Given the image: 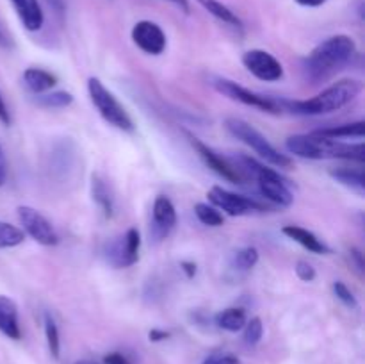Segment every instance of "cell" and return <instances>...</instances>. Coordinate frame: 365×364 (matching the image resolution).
Returning <instances> with one entry per match:
<instances>
[{
    "label": "cell",
    "mask_w": 365,
    "mask_h": 364,
    "mask_svg": "<svg viewBox=\"0 0 365 364\" xmlns=\"http://www.w3.org/2000/svg\"><path fill=\"white\" fill-rule=\"evenodd\" d=\"M360 93H362V82L355 79H342L309 100H278V102H280L282 111H289L299 116H319V114L341 111L342 107L351 103Z\"/></svg>",
    "instance_id": "1"
},
{
    "label": "cell",
    "mask_w": 365,
    "mask_h": 364,
    "mask_svg": "<svg viewBox=\"0 0 365 364\" xmlns=\"http://www.w3.org/2000/svg\"><path fill=\"white\" fill-rule=\"evenodd\" d=\"M289 153L302 159H348L364 163L365 146L364 143H344L339 139H328L316 134H294L289 136L285 141Z\"/></svg>",
    "instance_id": "2"
},
{
    "label": "cell",
    "mask_w": 365,
    "mask_h": 364,
    "mask_svg": "<svg viewBox=\"0 0 365 364\" xmlns=\"http://www.w3.org/2000/svg\"><path fill=\"white\" fill-rule=\"evenodd\" d=\"M356 54L355 39L348 34H335L321 41L305 59V74L310 81H327L330 75L341 70Z\"/></svg>",
    "instance_id": "3"
},
{
    "label": "cell",
    "mask_w": 365,
    "mask_h": 364,
    "mask_svg": "<svg viewBox=\"0 0 365 364\" xmlns=\"http://www.w3.org/2000/svg\"><path fill=\"white\" fill-rule=\"evenodd\" d=\"M239 163L242 164L241 168L237 166L239 171H242V173L248 171L257 178V184H259L264 198H267L278 207H291L294 203V193H292L291 186L277 170L267 168L266 164L259 163L248 156L239 157Z\"/></svg>",
    "instance_id": "4"
},
{
    "label": "cell",
    "mask_w": 365,
    "mask_h": 364,
    "mask_svg": "<svg viewBox=\"0 0 365 364\" xmlns=\"http://www.w3.org/2000/svg\"><path fill=\"white\" fill-rule=\"evenodd\" d=\"M225 127L230 132L234 138H237L239 141L245 143L246 146L253 150L257 156L262 161H266L267 164L274 168H291L292 159L287 153H282L266 136L260 131H257L252 123L241 120V118H228L225 121Z\"/></svg>",
    "instance_id": "5"
},
{
    "label": "cell",
    "mask_w": 365,
    "mask_h": 364,
    "mask_svg": "<svg viewBox=\"0 0 365 364\" xmlns=\"http://www.w3.org/2000/svg\"><path fill=\"white\" fill-rule=\"evenodd\" d=\"M88 93L89 100H91V103L95 106V109L98 111L100 116H102L110 127L123 132L135 131V125L134 121H132L130 114H128L127 109L121 106L120 100L103 86V82L100 81L98 77H89Z\"/></svg>",
    "instance_id": "6"
},
{
    "label": "cell",
    "mask_w": 365,
    "mask_h": 364,
    "mask_svg": "<svg viewBox=\"0 0 365 364\" xmlns=\"http://www.w3.org/2000/svg\"><path fill=\"white\" fill-rule=\"evenodd\" d=\"M210 84H212V88L216 89L217 93H221V95L227 96V98L234 100V102L242 103V106L255 107V109L271 114L282 113V106L277 98L252 91V89L245 88V86L237 84V82L230 81V79L214 77L212 81H210Z\"/></svg>",
    "instance_id": "7"
},
{
    "label": "cell",
    "mask_w": 365,
    "mask_h": 364,
    "mask_svg": "<svg viewBox=\"0 0 365 364\" xmlns=\"http://www.w3.org/2000/svg\"><path fill=\"white\" fill-rule=\"evenodd\" d=\"M141 252V232L130 227L121 238L107 243L106 259L114 268H130L139 261Z\"/></svg>",
    "instance_id": "8"
},
{
    "label": "cell",
    "mask_w": 365,
    "mask_h": 364,
    "mask_svg": "<svg viewBox=\"0 0 365 364\" xmlns=\"http://www.w3.org/2000/svg\"><path fill=\"white\" fill-rule=\"evenodd\" d=\"M16 214L24 234L31 236L38 245L56 246L59 243V236H57L53 225L38 209L31 206H20L16 209Z\"/></svg>",
    "instance_id": "9"
},
{
    "label": "cell",
    "mask_w": 365,
    "mask_h": 364,
    "mask_svg": "<svg viewBox=\"0 0 365 364\" xmlns=\"http://www.w3.org/2000/svg\"><path fill=\"white\" fill-rule=\"evenodd\" d=\"M207 196H209L210 203L214 207L223 211L228 216H245V214L250 213H262V211H267V207L257 202V200L245 195H237L234 191H228V189L221 188V186L210 188Z\"/></svg>",
    "instance_id": "10"
},
{
    "label": "cell",
    "mask_w": 365,
    "mask_h": 364,
    "mask_svg": "<svg viewBox=\"0 0 365 364\" xmlns=\"http://www.w3.org/2000/svg\"><path fill=\"white\" fill-rule=\"evenodd\" d=\"M187 139H189V143H191L192 148L196 150V153L202 157L203 163H205L207 166L214 171V173H217L220 177H223L225 181L232 182V184H245V181H246L245 173H242V171H239V168L235 166L234 163H230L228 159H225V157L220 156L216 150L210 148V146L205 145L202 139H198L196 136L189 134V132H187Z\"/></svg>",
    "instance_id": "11"
},
{
    "label": "cell",
    "mask_w": 365,
    "mask_h": 364,
    "mask_svg": "<svg viewBox=\"0 0 365 364\" xmlns=\"http://www.w3.org/2000/svg\"><path fill=\"white\" fill-rule=\"evenodd\" d=\"M242 64L246 70L264 82H278L284 79V66L273 54L260 49H252L242 56Z\"/></svg>",
    "instance_id": "12"
},
{
    "label": "cell",
    "mask_w": 365,
    "mask_h": 364,
    "mask_svg": "<svg viewBox=\"0 0 365 364\" xmlns=\"http://www.w3.org/2000/svg\"><path fill=\"white\" fill-rule=\"evenodd\" d=\"M132 41L148 56H160L168 46L166 34L152 20H141L132 27Z\"/></svg>",
    "instance_id": "13"
},
{
    "label": "cell",
    "mask_w": 365,
    "mask_h": 364,
    "mask_svg": "<svg viewBox=\"0 0 365 364\" xmlns=\"http://www.w3.org/2000/svg\"><path fill=\"white\" fill-rule=\"evenodd\" d=\"M152 225L153 234L157 238H164L170 234L177 225V209H175L173 202L168 196L159 195L153 200L152 207Z\"/></svg>",
    "instance_id": "14"
},
{
    "label": "cell",
    "mask_w": 365,
    "mask_h": 364,
    "mask_svg": "<svg viewBox=\"0 0 365 364\" xmlns=\"http://www.w3.org/2000/svg\"><path fill=\"white\" fill-rule=\"evenodd\" d=\"M25 31L38 32L45 24V14L38 0H9Z\"/></svg>",
    "instance_id": "15"
},
{
    "label": "cell",
    "mask_w": 365,
    "mask_h": 364,
    "mask_svg": "<svg viewBox=\"0 0 365 364\" xmlns=\"http://www.w3.org/2000/svg\"><path fill=\"white\" fill-rule=\"evenodd\" d=\"M0 334L13 341H18L21 338L18 305L13 298L6 295H0Z\"/></svg>",
    "instance_id": "16"
},
{
    "label": "cell",
    "mask_w": 365,
    "mask_h": 364,
    "mask_svg": "<svg viewBox=\"0 0 365 364\" xmlns=\"http://www.w3.org/2000/svg\"><path fill=\"white\" fill-rule=\"evenodd\" d=\"M282 232H284L289 239H292V241L302 245L305 250H309V252L323 253V256L331 253L330 246H328L323 239L317 238V236L314 234L312 231H309V228L299 227V225H285V227L282 228Z\"/></svg>",
    "instance_id": "17"
},
{
    "label": "cell",
    "mask_w": 365,
    "mask_h": 364,
    "mask_svg": "<svg viewBox=\"0 0 365 364\" xmlns=\"http://www.w3.org/2000/svg\"><path fill=\"white\" fill-rule=\"evenodd\" d=\"M91 196L93 202L98 206L106 218L114 216V193L110 189L109 182L102 177L100 173H93L91 177Z\"/></svg>",
    "instance_id": "18"
},
{
    "label": "cell",
    "mask_w": 365,
    "mask_h": 364,
    "mask_svg": "<svg viewBox=\"0 0 365 364\" xmlns=\"http://www.w3.org/2000/svg\"><path fill=\"white\" fill-rule=\"evenodd\" d=\"M24 84L34 95L48 93L57 84V77L45 68H27L24 71Z\"/></svg>",
    "instance_id": "19"
},
{
    "label": "cell",
    "mask_w": 365,
    "mask_h": 364,
    "mask_svg": "<svg viewBox=\"0 0 365 364\" xmlns=\"http://www.w3.org/2000/svg\"><path fill=\"white\" fill-rule=\"evenodd\" d=\"M316 134L323 136V138L328 139H362L365 136V121L359 120L353 121V123H344V125H337V127H324V128H317L314 131Z\"/></svg>",
    "instance_id": "20"
},
{
    "label": "cell",
    "mask_w": 365,
    "mask_h": 364,
    "mask_svg": "<svg viewBox=\"0 0 365 364\" xmlns=\"http://www.w3.org/2000/svg\"><path fill=\"white\" fill-rule=\"evenodd\" d=\"M246 321H248V316H246V310L241 309V307H228V309L220 310L214 316V323L227 332L242 330Z\"/></svg>",
    "instance_id": "21"
},
{
    "label": "cell",
    "mask_w": 365,
    "mask_h": 364,
    "mask_svg": "<svg viewBox=\"0 0 365 364\" xmlns=\"http://www.w3.org/2000/svg\"><path fill=\"white\" fill-rule=\"evenodd\" d=\"M331 178L337 181L339 184L346 186L351 191H356L359 195H364L365 191V177L360 168H337L330 171Z\"/></svg>",
    "instance_id": "22"
},
{
    "label": "cell",
    "mask_w": 365,
    "mask_h": 364,
    "mask_svg": "<svg viewBox=\"0 0 365 364\" xmlns=\"http://www.w3.org/2000/svg\"><path fill=\"white\" fill-rule=\"evenodd\" d=\"M196 2H198L200 6L207 11V13L212 14L214 18H217V20L223 21V24L232 25V27H235V29L242 27L241 18H239L237 14L230 9V7L225 6L223 2H220V0H196Z\"/></svg>",
    "instance_id": "23"
},
{
    "label": "cell",
    "mask_w": 365,
    "mask_h": 364,
    "mask_svg": "<svg viewBox=\"0 0 365 364\" xmlns=\"http://www.w3.org/2000/svg\"><path fill=\"white\" fill-rule=\"evenodd\" d=\"M259 250L255 246H242L232 256V268L237 271H250L259 263Z\"/></svg>",
    "instance_id": "24"
},
{
    "label": "cell",
    "mask_w": 365,
    "mask_h": 364,
    "mask_svg": "<svg viewBox=\"0 0 365 364\" xmlns=\"http://www.w3.org/2000/svg\"><path fill=\"white\" fill-rule=\"evenodd\" d=\"M73 100V95L70 91H52L38 95L36 102H38L39 107H45V109H64V107L71 106Z\"/></svg>",
    "instance_id": "25"
},
{
    "label": "cell",
    "mask_w": 365,
    "mask_h": 364,
    "mask_svg": "<svg viewBox=\"0 0 365 364\" xmlns=\"http://www.w3.org/2000/svg\"><path fill=\"white\" fill-rule=\"evenodd\" d=\"M43 325H45V338H46V345H48L50 353H52L53 359H59L61 335H59V327H57L52 314L45 313V316H43Z\"/></svg>",
    "instance_id": "26"
},
{
    "label": "cell",
    "mask_w": 365,
    "mask_h": 364,
    "mask_svg": "<svg viewBox=\"0 0 365 364\" xmlns=\"http://www.w3.org/2000/svg\"><path fill=\"white\" fill-rule=\"evenodd\" d=\"M195 214L203 225H207V227H221V225L225 223V216L220 213L217 207L212 206V203L198 202L195 206Z\"/></svg>",
    "instance_id": "27"
},
{
    "label": "cell",
    "mask_w": 365,
    "mask_h": 364,
    "mask_svg": "<svg viewBox=\"0 0 365 364\" xmlns=\"http://www.w3.org/2000/svg\"><path fill=\"white\" fill-rule=\"evenodd\" d=\"M24 239L25 234L20 227L0 220V248H14L21 245Z\"/></svg>",
    "instance_id": "28"
},
{
    "label": "cell",
    "mask_w": 365,
    "mask_h": 364,
    "mask_svg": "<svg viewBox=\"0 0 365 364\" xmlns=\"http://www.w3.org/2000/svg\"><path fill=\"white\" fill-rule=\"evenodd\" d=\"M264 335V325L262 320L259 316L252 318V320L246 321V325L242 327V338H245V343L248 346L259 345L260 339Z\"/></svg>",
    "instance_id": "29"
},
{
    "label": "cell",
    "mask_w": 365,
    "mask_h": 364,
    "mask_svg": "<svg viewBox=\"0 0 365 364\" xmlns=\"http://www.w3.org/2000/svg\"><path fill=\"white\" fill-rule=\"evenodd\" d=\"M331 289H334V295L337 296V300H341L346 307H349V309H355V307L359 305V302H356V296L353 295L351 289H349L342 280H335L334 285H331Z\"/></svg>",
    "instance_id": "30"
},
{
    "label": "cell",
    "mask_w": 365,
    "mask_h": 364,
    "mask_svg": "<svg viewBox=\"0 0 365 364\" xmlns=\"http://www.w3.org/2000/svg\"><path fill=\"white\" fill-rule=\"evenodd\" d=\"M202 364H241V360H239L237 355L230 352H217L207 355Z\"/></svg>",
    "instance_id": "31"
},
{
    "label": "cell",
    "mask_w": 365,
    "mask_h": 364,
    "mask_svg": "<svg viewBox=\"0 0 365 364\" xmlns=\"http://www.w3.org/2000/svg\"><path fill=\"white\" fill-rule=\"evenodd\" d=\"M294 271H296V277L303 282H312L316 280L317 277L316 268H314L310 263H307V261H298L294 266Z\"/></svg>",
    "instance_id": "32"
},
{
    "label": "cell",
    "mask_w": 365,
    "mask_h": 364,
    "mask_svg": "<svg viewBox=\"0 0 365 364\" xmlns=\"http://www.w3.org/2000/svg\"><path fill=\"white\" fill-rule=\"evenodd\" d=\"M103 363H106V364H132L130 360H128L127 357H125L123 353H120V352L107 353V355L103 357Z\"/></svg>",
    "instance_id": "33"
},
{
    "label": "cell",
    "mask_w": 365,
    "mask_h": 364,
    "mask_svg": "<svg viewBox=\"0 0 365 364\" xmlns=\"http://www.w3.org/2000/svg\"><path fill=\"white\" fill-rule=\"evenodd\" d=\"M0 123H2V125H11L9 107H7L6 98H4L2 91H0Z\"/></svg>",
    "instance_id": "34"
},
{
    "label": "cell",
    "mask_w": 365,
    "mask_h": 364,
    "mask_svg": "<svg viewBox=\"0 0 365 364\" xmlns=\"http://www.w3.org/2000/svg\"><path fill=\"white\" fill-rule=\"evenodd\" d=\"M7 181V159H6V153H4L2 145H0V188L6 184Z\"/></svg>",
    "instance_id": "35"
},
{
    "label": "cell",
    "mask_w": 365,
    "mask_h": 364,
    "mask_svg": "<svg viewBox=\"0 0 365 364\" xmlns=\"http://www.w3.org/2000/svg\"><path fill=\"white\" fill-rule=\"evenodd\" d=\"M170 332L168 330H160V328H153V330H150V334H148V338H150V341H153V343H159V341H164V339H168L170 338Z\"/></svg>",
    "instance_id": "36"
},
{
    "label": "cell",
    "mask_w": 365,
    "mask_h": 364,
    "mask_svg": "<svg viewBox=\"0 0 365 364\" xmlns=\"http://www.w3.org/2000/svg\"><path fill=\"white\" fill-rule=\"evenodd\" d=\"M180 268H182V271L185 273V277L195 278V275H196V264L195 263H191V261H182Z\"/></svg>",
    "instance_id": "37"
},
{
    "label": "cell",
    "mask_w": 365,
    "mask_h": 364,
    "mask_svg": "<svg viewBox=\"0 0 365 364\" xmlns=\"http://www.w3.org/2000/svg\"><path fill=\"white\" fill-rule=\"evenodd\" d=\"M349 256H351V259L355 261L359 271H364V256H362V252H360L359 248H351V250H349Z\"/></svg>",
    "instance_id": "38"
},
{
    "label": "cell",
    "mask_w": 365,
    "mask_h": 364,
    "mask_svg": "<svg viewBox=\"0 0 365 364\" xmlns=\"http://www.w3.org/2000/svg\"><path fill=\"white\" fill-rule=\"evenodd\" d=\"M294 2L299 4V6H303V7H319V6H323L327 0H294Z\"/></svg>",
    "instance_id": "39"
},
{
    "label": "cell",
    "mask_w": 365,
    "mask_h": 364,
    "mask_svg": "<svg viewBox=\"0 0 365 364\" xmlns=\"http://www.w3.org/2000/svg\"><path fill=\"white\" fill-rule=\"evenodd\" d=\"M46 4H48L56 13H63L64 11V0H46Z\"/></svg>",
    "instance_id": "40"
},
{
    "label": "cell",
    "mask_w": 365,
    "mask_h": 364,
    "mask_svg": "<svg viewBox=\"0 0 365 364\" xmlns=\"http://www.w3.org/2000/svg\"><path fill=\"white\" fill-rule=\"evenodd\" d=\"M170 2H173L177 7H180L184 13H189V9H191V6H189V0H170Z\"/></svg>",
    "instance_id": "41"
},
{
    "label": "cell",
    "mask_w": 365,
    "mask_h": 364,
    "mask_svg": "<svg viewBox=\"0 0 365 364\" xmlns=\"http://www.w3.org/2000/svg\"><path fill=\"white\" fill-rule=\"evenodd\" d=\"M0 46H2V49H7V46H9V39L6 38V34L2 32V29H0Z\"/></svg>",
    "instance_id": "42"
},
{
    "label": "cell",
    "mask_w": 365,
    "mask_h": 364,
    "mask_svg": "<svg viewBox=\"0 0 365 364\" xmlns=\"http://www.w3.org/2000/svg\"><path fill=\"white\" fill-rule=\"evenodd\" d=\"M77 364H95V363H91V360H78Z\"/></svg>",
    "instance_id": "43"
}]
</instances>
